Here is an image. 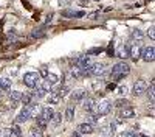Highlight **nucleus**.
<instances>
[{"label":"nucleus","instance_id":"f257e3e1","mask_svg":"<svg viewBox=\"0 0 155 137\" xmlns=\"http://www.w3.org/2000/svg\"><path fill=\"white\" fill-rule=\"evenodd\" d=\"M130 73V66L127 64V62H124V61H121V62H118V64H115L113 67H112V78L115 80V81H118V80H121V78H124L126 75H129Z\"/></svg>","mask_w":155,"mask_h":137},{"label":"nucleus","instance_id":"f03ea898","mask_svg":"<svg viewBox=\"0 0 155 137\" xmlns=\"http://www.w3.org/2000/svg\"><path fill=\"white\" fill-rule=\"evenodd\" d=\"M39 81H41V77H39L37 72H28V73H25V77H23L25 86L30 87V89H36V87H39Z\"/></svg>","mask_w":155,"mask_h":137},{"label":"nucleus","instance_id":"7ed1b4c3","mask_svg":"<svg viewBox=\"0 0 155 137\" xmlns=\"http://www.w3.org/2000/svg\"><path fill=\"white\" fill-rule=\"evenodd\" d=\"M110 111H112V103L109 101V100H102V101H99V104H96L95 114L99 115V117H102V115L110 114Z\"/></svg>","mask_w":155,"mask_h":137},{"label":"nucleus","instance_id":"20e7f679","mask_svg":"<svg viewBox=\"0 0 155 137\" xmlns=\"http://www.w3.org/2000/svg\"><path fill=\"white\" fill-rule=\"evenodd\" d=\"M31 118V108L30 106H23L22 108V111L19 112V115L16 117V123L19 125V123H25L27 120H30Z\"/></svg>","mask_w":155,"mask_h":137},{"label":"nucleus","instance_id":"39448f33","mask_svg":"<svg viewBox=\"0 0 155 137\" xmlns=\"http://www.w3.org/2000/svg\"><path fill=\"white\" fill-rule=\"evenodd\" d=\"M146 91H147V83L144 80H137L134 84V95L140 97V95L146 94Z\"/></svg>","mask_w":155,"mask_h":137},{"label":"nucleus","instance_id":"423d86ee","mask_svg":"<svg viewBox=\"0 0 155 137\" xmlns=\"http://www.w3.org/2000/svg\"><path fill=\"white\" fill-rule=\"evenodd\" d=\"M90 72H92V77H101V75L106 73V66L102 64V62L90 64Z\"/></svg>","mask_w":155,"mask_h":137},{"label":"nucleus","instance_id":"0eeeda50","mask_svg":"<svg viewBox=\"0 0 155 137\" xmlns=\"http://www.w3.org/2000/svg\"><path fill=\"white\" fill-rule=\"evenodd\" d=\"M141 58H143L146 62H152L155 59V48L152 45L143 48V50H141Z\"/></svg>","mask_w":155,"mask_h":137},{"label":"nucleus","instance_id":"6e6552de","mask_svg":"<svg viewBox=\"0 0 155 137\" xmlns=\"http://www.w3.org/2000/svg\"><path fill=\"white\" fill-rule=\"evenodd\" d=\"M82 106H84V111L90 112V114H95V108H96V100L93 97H87L84 101H82Z\"/></svg>","mask_w":155,"mask_h":137},{"label":"nucleus","instance_id":"1a4fd4ad","mask_svg":"<svg viewBox=\"0 0 155 137\" xmlns=\"http://www.w3.org/2000/svg\"><path fill=\"white\" fill-rule=\"evenodd\" d=\"M85 98H87V91H85V89H76V91H73V94H71V101H73V103L84 101Z\"/></svg>","mask_w":155,"mask_h":137},{"label":"nucleus","instance_id":"9d476101","mask_svg":"<svg viewBox=\"0 0 155 137\" xmlns=\"http://www.w3.org/2000/svg\"><path fill=\"white\" fill-rule=\"evenodd\" d=\"M129 56H130L134 61H138L141 58V45L134 44L132 47H129Z\"/></svg>","mask_w":155,"mask_h":137},{"label":"nucleus","instance_id":"9b49d317","mask_svg":"<svg viewBox=\"0 0 155 137\" xmlns=\"http://www.w3.org/2000/svg\"><path fill=\"white\" fill-rule=\"evenodd\" d=\"M79 134H92L95 131V126L93 125H90V123H81V125H78V129H76Z\"/></svg>","mask_w":155,"mask_h":137},{"label":"nucleus","instance_id":"f8f14e48","mask_svg":"<svg viewBox=\"0 0 155 137\" xmlns=\"http://www.w3.org/2000/svg\"><path fill=\"white\" fill-rule=\"evenodd\" d=\"M53 115H54V111L51 109L50 106H45V108H42V111H41V118H44L45 122H51V118H53Z\"/></svg>","mask_w":155,"mask_h":137},{"label":"nucleus","instance_id":"ddd939ff","mask_svg":"<svg viewBox=\"0 0 155 137\" xmlns=\"http://www.w3.org/2000/svg\"><path fill=\"white\" fill-rule=\"evenodd\" d=\"M116 58H120V59L129 58V47L126 44H121L118 48H116Z\"/></svg>","mask_w":155,"mask_h":137},{"label":"nucleus","instance_id":"4468645a","mask_svg":"<svg viewBox=\"0 0 155 137\" xmlns=\"http://www.w3.org/2000/svg\"><path fill=\"white\" fill-rule=\"evenodd\" d=\"M135 115V111H134V108H130V106H126V108H123L121 111H120V118L123 120V118H132Z\"/></svg>","mask_w":155,"mask_h":137},{"label":"nucleus","instance_id":"2eb2a0df","mask_svg":"<svg viewBox=\"0 0 155 137\" xmlns=\"http://www.w3.org/2000/svg\"><path fill=\"white\" fill-rule=\"evenodd\" d=\"M47 94H50V92H47L45 89H42L41 86H39V87H36V91H34V92H31V95H33V98H34V100H41V98H45V97H47Z\"/></svg>","mask_w":155,"mask_h":137},{"label":"nucleus","instance_id":"dca6fc26","mask_svg":"<svg viewBox=\"0 0 155 137\" xmlns=\"http://www.w3.org/2000/svg\"><path fill=\"white\" fill-rule=\"evenodd\" d=\"M70 77H71V78H74V80L82 78V69H81V67L73 66V67L70 69Z\"/></svg>","mask_w":155,"mask_h":137},{"label":"nucleus","instance_id":"f3484780","mask_svg":"<svg viewBox=\"0 0 155 137\" xmlns=\"http://www.w3.org/2000/svg\"><path fill=\"white\" fill-rule=\"evenodd\" d=\"M20 101L23 103V106H30L33 101H36V100L33 98L31 94H22V98H20Z\"/></svg>","mask_w":155,"mask_h":137},{"label":"nucleus","instance_id":"a211bd4d","mask_svg":"<svg viewBox=\"0 0 155 137\" xmlns=\"http://www.w3.org/2000/svg\"><path fill=\"white\" fill-rule=\"evenodd\" d=\"M65 118H67V122H71L74 118V106L73 104L67 106V109H65Z\"/></svg>","mask_w":155,"mask_h":137},{"label":"nucleus","instance_id":"6ab92c4d","mask_svg":"<svg viewBox=\"0 0 155 137\" xmlns=\"http://www.w3.org/2000/svg\"><path fill=\"white\" fill-rule=\"evenodd\" d=\"M45 81H47L50 86H54V84L59 83V77H58V75H54V73H48L47 78H45Z\"/></svg>","mask_w":155,"mask_h":137},{"label":"nucleus","instance_id":"aec40b11","mask_svg":"<svg viewBox=\"0 0 155 137\" xmlns=\"http://www.w3.org/2000/svg\"><path fill=\"white\" fill-rule=\"evenodd\" d=\"M59 95L56 94V92H50V95L47 97V101L50 103V104H58L59 103Z\"/></svg>","mask_w":155,"mask_h":137},{"label":"nucleus","instance_id":"412c9836","mask_svg":"<svg viewBox=\"0 0 155 137\" xmlns=\"http://www.w3.org/2000/svg\"><path fill=\"white\" fill-rule=\"evenodd\" d=\"M9 132H11V135H14V137H22V129H20V126L17 123L12 125V128L9 129Z\"/></svg>","mask_w":155,"mask_h":137},{"label":"nucleus","instance_id":"4be33fe9","mask_svg":"<svg viewBox=\"0 0 155 137\" xmlns=\"http://www.w3.org/2000/svg\"><path fill=\"white\" fill-rule=\"evenodd\" d=\"M9 98H11V101L16 104L17 101H20V98H22V92H19V91H12V92H11V95H9Z\"/></svg>","mask_w":155,"mask_h":137},{"label":"nucleus","instance_id":"5701e85b","mask_svg":"<svg viewBox=\"0 0 155 137\" xmlns=\"http://www.w3.org/2000/svg\"><path fill=\"white\" fill-rule=\"evenodd\" d=\"M130 37H132L134 41H141V39L144 37V33L141 31V30H134L132 34H130Z\"/></svg>","mask_w":155,"mask_h":137},{"label":"nucleus","instance_id":"b1692460","mask_svg":"<svg viewBox=\"0 0 155 137\" xmlns=\"http://www.w3.org/2000/svg\"><path fill=\"white\" fill-rule=\"evenodd\" d=\"M30 137H44V132H42V129H39L37 126H33L30 129Z\"/></svg>","mask_w":155,"mask_h":137},{"label":"nucleus","instance_id":"393cba45","mask_svg":"<svg viewBox=\"0 0 155 137\" xmlns=\"http://www.w3.org/2000/svg\"><path fill=\"white\" fill-rule=\"evenodd\" d=\"M113 104H115L116 108H118V109H123V108L129 106V101H127L126 98H118V100H116V101H115Z\"/></svg>","mask_w":155,"mask_h":137},{"label":"nucleus","instance_id":"a878e982","mask_svg":"<svg viewBox=\"0 0 155 137\" xmlns=\"http://www.w3.org/2000/svg\"><path fill=\"white\" fill-rule=\"evenodd\" d=\"M51 122H53L54 126L61 125V122H62V114H61V112H54V115H53V118H51Z\"/></svg>","mask_w":155,"mask_h":137},{"label":"nucleus","instance_id":"bb28decb","mask_svg":"<svg viewBox=\"0 0 155 137\" xmlns=\"http://www.w3.org/2000/svg\"><path fill=\"white\" fill-rule=\"evenodd\" d=\"M36 120H37V125H36V126H37L39 129H42V131H44V129L47 128V125H48V122H45V120H44V118H41V117H37Z\"/></svg>","mask_w":155,"mask_h":137},{"label":"nucleus","instance_id":"cd10ccee","mask_svg":"<svg viewBox=\"0 0 155 137\" xmlns=\"http://www.w3.org/2000/svg\"><path fill=\"white\" fill-rule=\"evenodd\" d=\"M11 80L9 78H3L2 80V91H9V87H11Z\"/></svg>","mask_w":155,"mask_h":137},{"label":"nucleus","instance_id":"c85d7f7f","mask_svg":"<svg viewBox=\"0 0 155 137\" xmlns=\"http://www.w3.org/2000/svg\"><path fill=\"white\" fill-rule=\"evenodd\" d=\"M56 94L59 95V98H64V97H65V95L68 94V86H62V87H61V89H59Z\"/></svg>","mask_w":155,"mask_h":137},{"label":"nucleus","instance_id":"c756f323","mask_svg":"<svg viewBox=\"0 0 155 137\" xmlns=\"http://www.w3.org/2000/svg\"><path fill=\"white\" fill-rule=\"evenodd\" d=\"M44 34H45V31H44V30H33L31 37H33V39H37V37H42Z\"/></svg>","mask_w":155,"mask_h":137},{"label":"nucleus","instance_id":"7c9ffc66","mask_svg":"<svg viewBox=\"0 0 155 137\" xmlns=\"http://www.w3.org/2000/svg\"><path fill=\"white\" fill-rule=\"evenodd\" d=\"M98 120H99V115H96V114H92V115L88 117V122H87V123H90V125H93V126H95V125L98 123Z\"/></svg>","mask_w":155,"mask_h":137},{"label":"nucleus","instance_id":"2f4dec72","mask_svg":"<svg viewBox=\"0 0 155 137\" xmlns=\"http://www.w3.org/2000/svg\"><path fill=\"white\" fill-rule=\"evenodd\" d=\"M62 16L64 17H76V12L71 9H65V11H62Z\"/></svg>","mask_w":155,"mask_h":137},{"label":"nucleus","instance_id":"473e14b6","mask_svg":"<svg viewBox=\"0 0 155 137\" xmlns=\"http://www.w3.org/2000/svg\"><path fill=\"white\" fill-rule=\"evenodd\" d=\"M102 52V48H92V50H88L87 52V56H92V55H98Z\"/></svg>","mask_w":155,"mask_h":137},{"label":"nucleus","instance_id":"72a5a7b5","mask_svg":"<svg viewBox=\"0 0 155 137\" xmlns=\"http://www.w3.org/2000/svg\"><path fill=\"white\" fill-rule=\"evenodd\" d=\"M41 87H42V89H45V91H47V92H51V87H53V86H50V84H48V83H47V81H44V83H42V86H41Z\"/></svg>","mask_w":155,"mask_h":137},{"label":"nucleus","instance_id":"f704fd0d","mask_svg":"<svg viewBox=\"0 0 155 137\" xmlns=\"http://www.w3.org/2000/svg\"><path fill=\"white\" fill-rule=\"evenodd\" d=\"M121 137H138V135L134 134V131H127V132H123Z\"/></svg>","mask_w":155,"mask_h":137},{"label":"nucleus","instance_id":"c9c22d12","mask_svg":"<svg viewBox=\"0 0 155 137\" xmlns=\"http://www.w3.org/2000/svg\"><path fill=\"white\" fill-rule=\"evenodd\" d=\"M50 72L44 67V69H41V72H39V77H44V78H47V75H48Z\"/></svg>","mask_w":155,"mask_h":137},{"label":"nucleus","instance_id":"e433bc0d","mask_svg":"<svg viewBox=\"0 0 155 137\" xmlns=\"http://www.w3.org/2000/svg\"><path fill=\"white\" fill-rule=\"evenodd\" d=\"M118 92H120L121 95H126V94H127V87H126V86H120V89H118Z\"/></svg>","mask_w":155,"mask_h":137},{"label":"nucleus","instance_id":"4c0bfd02","mask_svg":"<svg viewBox=\"0 0 155 137\" xmlns=\"http://www.w3.org/2000/svg\"><path fill=\"white\" fill-rule=\"evenodd\" d=\"M147 34H149V37H150V39H152V41L155 39V34H153V27H150V30L147 31Z\"/></svg>","mask_w":155,"mask_h":137},{"label":"nucleus","instance_id":"58836bf2","mask_svg":"<svg viewBox=\"0 0 155 137\" xmlns=\"http://www.w3.org/2000/svg\"><path fill=\"white\" fill-rule=\"evenodd\" d=\"M99 131H101V134H102V135H107V134H110V132H109V129H107V128H101V129H99Z\"/></svg>","mask_w":155,"mask_h":137},{"label":"nucleus","instance_id":"ea45409f","mask_svg":"<svg viewBox=\"0 0 155 137\" xmlns=\"http://www.w3.org/2000/svg\"><path fill=\"white\" fill-rule=\"evenodd\" d=\"M98 16H99V12H92V14H90L88 17H90V19H92V20H93V19H96Z\"/></svg>","mask_w":155,"mask_h":137},{"label":"nucleus","instance_id":"a19ab883","mask_svg":"<svg viewBox=\"0 0 155 137\" xmlns=\"http://www.w3.org/2000/svg\"><path fill=\"white\" fill-rule=\"evenodd\" d=\"M71 137H81V134H79V132H78V131H74V132H73V135H71Z\"/></svg>","mask_w":155,"mask_h":137},{"label":"nucleus","instance_id":"79ce46f5","mask_svg":"<svg viewBox=\"0 0 155 137\" xmlns=\"http://www.w3.org/2000/svg\"><path fill=\"white\" fill-rule=\"evenodd\" d=\"M0 91H2V80H0Z\"/></svg>","mask_w":155,"mask_h":137}]
</instances>
